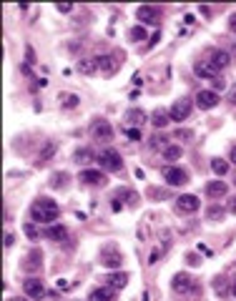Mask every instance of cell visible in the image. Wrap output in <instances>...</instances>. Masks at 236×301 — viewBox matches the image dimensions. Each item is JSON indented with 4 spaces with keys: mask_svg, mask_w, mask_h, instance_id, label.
Returning <instances> with one entry per match:
<instances>
[{
    "mask_svg": "<svg viewBox=\"0 0 236 301\" xmlns=\"http://www.w3.org/2000/svg\"><path fill=\"white\" fill-rule=\"evenodd\" d=\"M58 214H61V208L53 198H36L31 206V216L38 224H53L58 218Z\"/></svg>",
    "mask_w": 236,
    "mask_h": 301,
    "instance_id": "6da1fadb",
    "label": "cell"
},
{
    "mask_svg": "<svg viewBox=\"0 0 236 301\" xmlns=\"http://www.w3.org/2000/svg\"><path fill=\"white\" fill-rule=\"evenodd\" d=\"M98 164H101V168H106L111 174H121L123 171V158H121V154H118L116 148L101 150V154H98Z\"/></svg>",
    "mask_w": 236,
    "mask_h": 301,
    "instance_id": "7a4b0ae2",
    "label": "cell"
},
{
    "mask_svg": "<svg viewBox=\"0 0 236 301\" xmlns=\"http://www.w3.org/2000/svg\"><path fill=\"white\" fill-rule=\"evenodd\" d=\"M91 136H93V140L106 143V140L113 138V126H111L106 118H96V120L91 123Z\"/></svg>",
    "mask_w": 236,
    "mask_h": 301,
    "instance_id": "3957f363",
    "label": "cell"
},
{
    "mask_svg": "<svg viewBox=\"0 0 236 301\" xmlns=\"http://www.w3.org/2000/svg\"><path fill=\"white\" fill-rule=\"evenodd\" d=\"M161 174H163V181L168 186H186L188 184V174L183 168H178V166H166Z\"/></svg>",
    "mask_w": 236,
    "mask_h": 301,
    "instance_id": "277c9868",
    "label": "cell"
},
{
    "mask_svg": "<svg viewBox=\"0 0 236 301\" xmlns=\"http://www.w3.org/2000/svg\"><path fill=\"white\" fill-rule=\"evenodd\" d=\"M78 181L86 184V186L101 188V186H106V174H103V171H96V168H86V171L78 174Z\"/></svg>",
    "mask_w": 236,
    "mask_h": 301,
    "instance_id": "5b68a950",
    "label": "cell"
},
{
    "mask_svg": "<svg viewBox=\"0 0 236 301\" xmlns=\"http://www.w3.org/2000/svg\"><path fill=\"white\" fill-rule=\"evenodd\" d=\"M198 208H201V201L193 194H181L176 198V211H181V214H196Z\"/></svg>",
    "mask_w": 236,
    "mask_h": 301,
    "instance_id": "8992f818",
    "label": "cell"
},
{
    "mask_svg": "<svg viewBox=\"0 0 236 301\" xmlns=\"http://www.w3.org/2000/svg\"><path fill=\"white\" fill-rule=\"evenodd\" d=\"M171 288H173V294H178V296L191 294V291H193V278L181 271V274H176V276L171 278Z\"/></svg>",
    "mask_w": 236,
    "mask_h": 301,
    "instance_id": "52a82bcc",
    "label": "cell"
},
{
    "mask_svg": "<svg viewBox=\"0 0 236 301\" xmlns=\"http://www.w3.org/2000/svg\"><path fill=\"white\" fill-rule=\"evenodd\" d=\"M23 291H26V296L28 298H43L46 296V286H43V281L41 278H36V276H31V278H26L23 281Z\"/></svg>",
    "mask_w": 236,
    "mask_h": 301,
    "instance_id": "ba28073f",
    "label": "cell"
},
{
    "mask_svg": "<svg viewBox=\"0 0 236 301\" xmlns=\"http://www.w3.org/2000/svg\"><path fill=\"white\" fill-rule=\"evenodd\" d=\"M168 113H171V120H186L191 116V100H186V98L173 100V106H171Z\"/></svg>",
    "mask_w": 236,
    "mask_h": 301,
    "instance_id": "9c48e42d",
    "label": "cell"
},
{
    "mask_svg": "<svg viewBox=\"0 0 236 301\" xmlns=\"http://www.w3.org/2000/svg\"><path fill=\"white\" fill-rule=\"evenodd\" d=\"M136 18H138L143 26H153V23L161 18V10H158V8H153V6H138Z\"/></svg>",
    "mask_w": 236,
    "mask_h": 301,
    "instance_id": "30bf717a",
    "label": "cell"
},
{
    "mask_svg": "<svg viewBox=\"0 0 236 301\" xmlns=\"http://www.w3.org/2000/svg\"><path fill=\"white\" fill-rule=\"evenodd\" d=\"M196 106H198L201 110L216 108V106H218V96H216V90H198V93H196Z\"/></svg>",
    "mask_w": 236,
    "mask_h": 301,
    "instance_id": "8fae6325",
    "label": "cell"
},
{
    "mask_svg": "<svg viewBox=\"0 0 236 301\" xmlns=\"http://www.w3.org/2000/svg\"><path fill=\"white\" fill-rule=\"evenodd\" d=\"M101 264H103L106 268H118V266L123 264V258H121V254H118V251H113V248L108 246V248H103V251H101Z\"/></svg>",
    "mask_w": 236,
    "mask_h": 301,
    "instance_id": "7c38bea8",
    "label": "cell"
},
{
    "mask_svg": "<svg viewBox=\"0 0 236 301\" xmlns=\"http://www.w3.org/2000/svg\"><path fill=\"white\" fill-rule=\"evenodd\" d=\"M193 73H196V76H201V78H211V80H213V78H218V76H216L218 70H216V66H213L211 60H198V63L193 66Z\"/></svg>",
    "mask_w": 236,
    "mask_h": 301,
    "instance_id": "4fadbf2b",
    "label": "cell"
},
{
    "mask_svg": "<svg viewBox=\"0 0 236 301\" xmlns=\"http://www.w3.org/2000/svg\"><path fill=\"white\" fill-rule=\"evenodd\" d=\"M226 194H228V186H226L223 181H211V184H206V196H208V198L216 201V198H223Z\"/></svg>",
    "mask_w": 236,
    "mask_h": 301,
    "instance_id": "5bb4252c",
    "label": "cell"
},
{
    "mask_svg": "<svg viewBox=\"0 0 236 301\" xmlns=\"http://www.w3.org/2000/svg\"><path fill=\"white\" fill-rule=\"evenodd\" d=\"M146 113L141 110V108H131L128 113H126V123H128V128H141L143 123H146Z\"/></svg>",
    "mask_w": 236,
    "mask_h": 301,
    "instance_id": "9a60e30c",
    "label": "cell"
},
{
    "mask_svg": "<svg viewBox=\"0 0 236 301\" xmlns=\"http://www.w3.org/2000/svg\"><path fill=\"white\" fill-rule=\"evenodd\" d=\"M91 301H116V288L113 286H101L91 291Z\"/></svg>",
    "mask_w": 236,
    "mask_h": 301,
    "instance_id": "2e32d148",
    "label": "cell"
},
{
    "mask_svg": "<svg viewBox=\"0 0 236 301\" xmlns=\"http://www.w3.org/2000/svg\"><path fill=\"white\" fill-rule=\"evenodd\" d=\"M46 236H48L51 241H68V228L61 226V224H53V226L46 228Z\"/></svg>",
    "mask_w": 236,
    "mask_h": 301,
    "instance_id": "e0dca14e",
    "label": "cell"
},
{
    "mask_svg": "<svg viewBox=\"0 0 236 301\" xmlns=\"http://www.w3.org/2000/svg\"><path fill=\"white\" fill-rule=\"evenodd\" d=\"M208 60L216 66V70H223V68H228V63H231V56H228L226 50H213V56H211Z\"/></svg>",
    "mask_w": 236,
    "mask_h": 301,
    "instance_id": "ac0fdd59",
    "label": "cell"
},
{
    "mask_svg": "<svg viewBox=\"0 0 236 301\" xmlns=\"http://www.w3.org/2000/svg\"><path fill=\"white\" fill-rule=\"evenodd\" d=\"M151 123H153L156 128H166V126L171 123V113H168V110H163V108H158V110H153Z\"/></svg>",
    "mask_w": 236,
    "mask_h": 301,
    "instance_id": "d6986e66",
    "label": "cell"
},
{
    "mask_svg": "<svg viewBox=\"0 0 236 301\" xmlns=\"http://www.w3.org/2000/svg\"><path fill=\"white\" fill-rule=\"evenodd\" d=\"M96 68H98L101 73H106V76H111V73L116 70V66H113V58H111V56H98V58H96Z\"/></svg>",
    "mask_w": 236,
    "mask_h": 301,
    "instance_id": "ffe728a7",
    "label": "cell"
},
{
    "mask_svg": "<svg viewBox=\"0 0 236 301\" xmlns=\"http://www.w3.org/2000/svg\"><path fill=\"white\" fill-rule=\"evenodd\" d=\"M41 258H43V256H41V251H38V248H36V251H31V254L26 256L23 268H26V271H38V268H41Z\"/></svg>",
    "mask_w": 236,
    "mask_h": 301,
    "instance_id": "44dd1931",
    "label": "cell"
},
{
    "mask_svg": "<svg viewBox=\"0 0 236 301\" xmlns=\"http://www.w3.org/2000/svg\"><path fill=\"white\" fill-rule=\"evenodd\" d=\"M126 284H128V274H123V271H116V274H111V276H108V286H113L116 291H118V288H123Z\"/></svg>",
    "mask_w": 236,
    "mask_h": 301,
    "instance_id": "7402d4cb",
    "label": "cell"
},
{
    "mask_svg": "<svg viewBox=\"0 0 236 301\" xmlns=\"http://www.w3.org/2000/svg\"><path fill=\"white\" fill-rule=\"evenodd\" d=\"M213 291H216L218 296L231 294V281H226V276H216V278H213Z\"/></svg>",
    "mask_w": 236,
    "mask_h": 301,
    "instance_id": "603a6c76",
    "label": "cell"
},
{
    "mask_svg": "<svg viewBox=\"0 0 236 301\" xmlns=\"http://www.w3.org/2000/svg\"><path fill=\"white\" fill-rule=\"evenodd\" d=\"M76 164H93V148H78L73 154Z\"/></svg>",
    "mask_w": 236,
    "mask_h": 301,
    "instance_id": "cb8c5ba5",
    "label": "cell"
},
{
    "mask_svg": "<svg viewBox=\"0 0 236 301\" xmlns=\"http://www.w3.org/2000/svg\"><path fill=\"white\" fill-rule=\"evenodd\" d=\"M223 214H226V208H221L218 204H211V206L206 208V218H208V221H221Z\"/></svg>",
    "mask_w": 236,
    "mask_h": 301,
    "instance_id": "d4e9b609",
    "label": "cell"
},
{
    "mask_svg": "<svg viewBox=\"0 0 236 301\" xmlns=\"http://www.w3.org/2000/svg\"><path fill=\"white\" fill-rule=\"evenodd\" d=\"M181 154H183L181 146L168 143V146H166V150H163V158H166V161H178V158H181Z\"/></svg>",
    "mask_w": 236,
    "mask_h": 301,
    "instance_id": "484cf974",
    "label": "cell"
},
{
    "mask_svg": "<svg viewBox=\"0 0 236 301\" xmlns=\"http://www.w3.org/2000/svg\"><path fill=\"white\" fill-rule=\"evenodd\" d=\"M211 171H213L216 176H226V174H228V161L213 158V161H211Z\"/></svg>",
    "mask_w": 236,
    "mask_h": 301,
    "instance_id": "4316f807",
    "label": "cell"
},
{
    "mask_svg": "<svg viewBox=\"0 0 236 301\" xmlns=\"http://www.w3.org/2000/svg\"><path fill=\"white\" fill-rule=\"evenodd\" d=\"M118 201L121 198H126V204H131V206H136L138 204V194L136 191H128V188H123V191H118V196H116Z\"/></svg>",
    "mask_w": 236,
    "mask_h": 301,
    "instance_id": "83f0119b",
    "label": "cell"
},
{
    "mask_svg": "<svg viewBox=\"0 0 236 301\" xmlns=\"http://www.w3.org/2000/svg\"><path fill=\"white\" fill-rule=\"evenodd\" d=\"M61 103H63V108H76V106H78V96L61 93Z\"/></svg>",
    "mask_w": 236,
    "mask_h": 301,
    "instance_id": "f1b7e54d",
    "label": "cell"
},
{
    "mask_svg": "<svg viewBox=\"0 0 236 301\" xmlns=\"http://www.w3.org/2000/svg\"><path fill=\"white\" fill-rule=\"evenodd\" d=\"M78 70H81V73H93V70H98V68H96V60H81V63H78Z\"/></svg>",
    "mask_w": 236,
    "mask_h": 301,
    "instance_id": "f546056e",
    "label": "cell"
},
{
    "mask_svg": "<svg viewBox=\"0 0 236 301\" xmlns=\"http://www.w3.org/2000/svg\"><path fill=\"white\" fill-rule=\"evenodd\" d=\"M166 140L163 136H151V148H158V150H166Z\"/></svg>",
    "mask_w": 236,
    "mask_h": 301,
    "instance_id": "4dcf8cb0",
    "label": "cell"
},
{
    "mask_svg": "<svg viewBox=\"0 0 236 301\" xmlns=\"http://www.w3.org/2000/svg\"><path fill=\"white\" fill-rule=\"evenodd\" d=\"M131 40H146V30H143L141 26L131 28Z\"/></svg>",
    "mask_w": 236,
    "mask_h": 301,
    "instance_id": "1f68e13d",
    "label": "cell"
},
{
    "mask_svg": "<svg viewBox=\"0 0 236 301\" xmlns=\"http://www.w3.org/2000/svg\"><path fill=\"white\" fill-rule=\"evenodd\" d=\"M23 231H26V236H28L31 241H36V238H38V228H36L33 224H26V226H23Z\"/></svg>",
    "mask_w": 236,
    "mask_h": 301,
    "instance_id": "d6a6232c",
    "label": "cell"
},
{
    "mask_svg": "<svg viewBox=\"0 0 236 301\" xmlns=\"http://www.w3.org/2000/svg\"><path fill=\"white\" fill-rule=\"evenodd\" d=\"M148 196L151 198H168V191H163V188H148Z\"/></svg>",
    "mask_w": 236,
    "mask_h": 301,
    "instance_id": "836d02e7",
    "label": "cell"
},
{
    "mask_svg": "<svg viewBox=\"0 0 236 301\" xmlns=\"http://www.w3.org/2000/svg\"><path fill=\"white\" fill-rule=\"evenodd\" d=\"M56 154V146L53 143H46V148H43V154H41V161H46L48 156H53Z\"/></svg>",
    "mask_w": 236,
    "mask_h": 301,
    "instance_id": "e575fe53",
    "label": "cell"
},
{
    "mask_svg": "<svg viewBox=\"0 0 236 301\" xmlns=\"http://www.w3.org/2000/svg\"><path fill=\"white\" fill-rule=\"evenodd\" d=\"M173 138H178V140H188V138H193V130H176Z\"/></svg>",
    "mask_w": 236,
    "mask_h": 301,
    "instance_id": "d590c367",
    "label": "cell"
},
{
    "mask_svg": "<svg viewBox=\"0 0 236 301\" xmlns=\"http://www.w3.org/2000/svg\"><path fill=\"white\" fill-rule=\"evenodd\" d=\"M126 136H128L131 140H141V130H138V128H128V130H126Z\"/></svg>",
    "mask_w": 236,
    "mask_h": 301,
    "instance_id": "8d00e7d4",
    "label": "cell"
},
{
    "mask_svg": "<svg viewBox=\"0 0 236 301\" xmlns=\"http://www.w3.org/2000/svg\"><path fill=\"white\" fill-rule=\"evenodd\" d=\"M211 83H213V88H216V90H223V88H226V80H223V78H213ZM213 88H211V90H213Z\"/></svg>",
    "mask_w": 236,
    "mask_h": 301,
    "instance_id": "74e56055",
    "label": "cell"
},
{
    "mask_svg": "<svg viewBox=\"0 0 236 301\" xmlns=\"http://www.w3.org/2000/svg\"><path fill=\"white\" fill-rule=\"evenodd\" d=\"M63 181H66V174H56V176L51 178V184H53V186H63Z\"/></svg>",
    "mask_w": 236,
    "mask_h": 301,
    "instance_id": "f35d334b",
    "label": "cell"
},
{
    "mask_svg": "<svg viewBox=\"0 0 236 301\" xmlns=\"http://www.w3.org/2000/svg\"><path fill=\"white\" fill-rule=\"evenodd\" d=\"M26 63H36V53H33V48H31V46L26 48Z\"/></svg>",
    "mask_w": 236,
    "mask_h": 301,
    "instance_id": "ab89813d",
    "label": "cell"
},
{
    "mask_svg": "<svg viewBox=\"0 0 236 301\" xmlns=\"http://www.w3.org/2000/svg\"><path fill=\"white\" fill-rule=\"evenodd\" d=\"M58 10H61V13H71L73 6H71V3H58Z\"/></svg>",
    "mask_w": 236,
    "mask_h": 301,
    "instance_id": "60d3db41",
    "label": "cell"
},
{
    "mask_svg": "<svg viewBox=\"0 0 236 301\" xmlns=\"http://www.w3.org/2000/svg\"><path fill=\"white\" fill-rule=\"evenodd\" d=\"M226 211H228V214H233V216H236V196H233V198H231V201H228V206H226Z\"/></svg>",
    "mask_w": 236,
    "mask_h": 301,
    "instance_id": "b9f144b4",
    "label": "cell"
},
{
    "mask_svg": "<svg viewBox=\"0 0 236 301\" xmlns=\"http://www.w3.org/2000/svg\"><path fill=\"white\" fill-rule=\"evenodd\" d=\"M13 244H16V236H13V234H6V248H11Z\"/></svg>",
    "mask_w": 236,
    "mask_h": 301,
    "instance_id": "7bdbcfd3",
    "label": "cell"
},
{
    "mask_svg": "<svg viewBox=\"0 0 236 301\" xmlns=\"http://www.w3.org/2000/svg\"><path fill=\"white\" fill-rule=\"evenodd\" d=\"M228 103H231V106H236V86L228 90Z\"/></svg>",
    "mask_w": 236,
    "mask_h": 301,
    "instance_id": "ee69618b",
    "label": "cell"
},
{
    "mask_svg": "<svg viewBox=\"0 0 236 301\" xmlns=\"http://www.w3.org/2000/svg\"><path fill=\"white\" fill-rule=\"evenodd\" d=\"M158 256H161V251H151V256H148V264H156V261H158Z\"/></svg>",
    "mask_w": 236,
    "mask_h": 301,
    "instance_id": "f6af8a7d",
    "label": "cell"
},
{
    "mask_svg": "<svg viewBox=\"0 0 236 301\" xmlns=\"http://www.w3.org/2000/svg\"><path fill=\"white\" fill-rule=\"evenodd\" d=\"M186 261H188L191 266H198V256H193V254H188V256H186Z\"/></svg>",
    "mask_w": 236,
    "mask_h": 301,
    "instance_id": "bcb514c9",
    "label": "cell"
},
{
    "mask_svg": "<svg viewBox=\"0 0 236 301\" xmlns=\"http://www.w3.org/2000/svg\"><path fill=\"white\" fill-rule=\"evenodd\" d=\"M228 28H231V30H233V33H236V13H233V16H231V18H228Z\"/></svg>",
    "mask_w": 236,
    "mask_h": 301,
    "instance_id": "7dc6e473",
    "label": "cell"
},
{
    "mask_svg": "<svg viewBox=\"0 0 236 301\" xmlns=\"http://www.w3.org/2000/svg\"><path fill=\"white\" fill-rule=\"evenodd\" d=\"M111 208H113V211H121V201L113 198V201H111Z\"/></svg>",
    "mask_w": 236,
    "mask_h": 301,
    "instance_id": "c3c4849f",
    "label": "cell"
},
{
    "mask_svg": "<svg viewBox=\"0 0 236 301\" xmlns=\"http://www.w3.org/2000/svg\"><path fill=\"white\" fill-rule=\"evenodd\" d=\"M228 156H231V161H233V166H236V146L231 148V154H228Z\"/></svg>",
    "mask_w": 236,
    "mask_h": 301,
    "instance_id": "681fc988",
    "label": "cell"
},
{
    "mask_svg": "<svg viewBox=\"0 0 236 301\" xmlns=\"http://www.w3.org/2000/svg\"><path fill=\"white\" fill-rule=\"evenodd\" d=\"M231 294H233V296H236V278H233V281H231Z\"/></svg>",
    "mask_w": 236,
    "mask_h": 301,
    "instance_id": "f907efd6",
    "label": "cell"
},
{
    "mask_svg": "<svg viewBox=\"0 0 236 301\" xmlns=\"http://www.w3.org/2000/svg\"><path fill=\"white\" fill-rule=\"evenodd\" d=\"M11 301H28V298H11Z\"/></svg>",
    "mask_w": 236,
    "mask_h": 301,
    "instance_id": "816d5d0a",
    "label": "cell"
},
{
    "mask_svg": "<svg viewBox=\"0 0 236 301\" xmlns=\"http://www.w3.org/2000/svg\"><path fill=\"white\" fill-rule=\"evenodd\" d=\"M233 184H236V181H233Z\"/></svg>",
    "mask_w": 236,
    "mask_h": 301,
    "instance_id": "f5cc1de1",
    "label": "cell"
}]
</instances>
